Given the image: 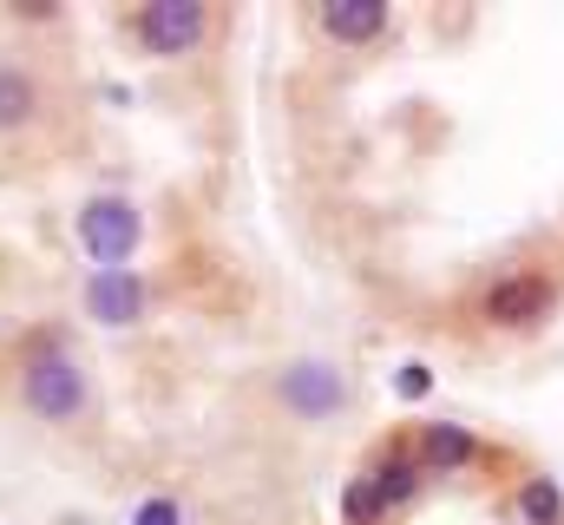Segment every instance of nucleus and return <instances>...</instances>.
<instances>
[{
  "mask_svg": "<svg viewBox=\"0 0 564 525\" xmlns=\"http://www.w3.org/2000/svg\"><path fill=\"white\" fill-rule=\"evenodd\" d=\"M13 394H20V407H26L33 420H46V427L93 420V368H86L79 342H73L59 322L33 329V335L20 342V355H13Z\"/></svg>",
  "mask_w": 564,
  "mask_h": 525,
  "instance_id": "1",
  "label": "nucleus"
},
{
  "mask_svg": "<svg viewBox=\"0 0 564 525\" xmlns=\"http://www.w3.org/2000/svg\"><path fill=\"white\" fill-rule=\"evenodd\" d=\"M119 33L144 60H191V53L210 46L217 7H204V0H144L132 13H119Z\"/></svg>",
  "mask_w": 564,
  "mask_h": 525,
  "instance_id": "2",
  "label": "nucleus"
},
{
  "mask_svg": "<svg viewBox=\"0 0 564 525\" xmlns=\"http://www.w3.org/2000/svg\"><path fill=\"white\" fill-rule=\"evenodd\" d=\"M552 309H558V282H552L545 269H512V276L486 282V296H479V322L499 329V335H525V329H539Z\"/></svg>",
  "mask_w": 564,
  "mask_h": 525,
  "instance_id": "3",
  "label": "nucleus"
},
{
  "mask_svg": "<svg viewBox=\"0 0 564 525\" xmlns=\"http://www.w3.org/2000/svg\"><path fill=\"white\" fill-rule=\"evenodd\" d=\"M139 204L132 197H93L79 211V250L99 262V269H132V250H139Z\"/></svg>",
  "mask_w": 564,
  "mask_h": 525,
  "instance_id": "4",
  "label": "nucleus"
},
{
  "mask_svg": "<svg viewBox=\"0 0 564 525\" xmlns=\"http://www.w3.org/2000/svg\"><path fill=\"white\" fill-rule=\"evenodd\" d=\"M53 119V79L33 60L0 53V138H33Z\"/></svg>",
  "mask_w": 564,
  "mask_h": 525,
  "instance_id": "5",
  "label": "nucleus"
},
{
  "mask_svg": "<svg viewBox=\"0 0 564 525\" xmlns=\"http://www.w3.org/2000/svg\"><path fill=\"white\" fill-rule=\"evenodd\" d=\"M408 440H414L421 473H479V467L492 460V447H486L473 427H459V420H421Z\"/></svg>",
  "mask_w": 564,
  "mask_h": 525,
  "instance_id": "6",
  "label": "nucleus"
},
{
  "mask_svg": "<svg viewBox=\"0 0 564 525\" xmlns=\"http://www.w3.org/2000/svg\"><path fill=\"white\" fill-rule=\"evenodd\" d=\"M361 480H368V493L388 506V519H394V513H408V506L421 500V486H426L421 460H414V440H408V433H394L388 447H375V460L361 467Z\"/></svg>",
  "mask_w": 564,
  "mask_h": 525,
  "instance_id": "7",
  "label": "nucleus"
},
{
  "mask_svg": "<svg viewBox=\"0 0 564 525\" xmlns=\"http://www.w3.org/2000/svg\"><path fill=\"white\" fill-rule=\"evenodd\" d=\"M86 315L106 322V329L144 322V315H151V282H144L139 269H93V282H86Z\"/></svg>",
  "mask_w": 564,
  "mask_h": 525,
  "instance_id": "8",
  "label": "nucleus"
},
{
  "mask_svg": "<svg viewBox=\"0 0 564 525\" xmlns=\"http://www.w3.org/2000/svg\"><path fill=\"white\" fill-rule=\"evenodd\" d=\"M315 33L335 40V46H375V40L394 33V7L388 0H322Z\"/></svg>",
  "mask_w": 564,
  "mask_h": 525,
  "instance_id": "9",
  "label": "nucleus"
},
{
  "mask_svg": "<svg viewBox=\"0 0 564 525\" xmlns=\"http://www.w3.org/2000/svg\"><path fill=\"white\" fill-rule=\"evenodd\" d=\"M276 394H282V407H289V414H302V420H322L328 407H341V400H348V382H341L328 362H295V368L282 375Z\"/></svg>",
  "mask_w": 564,
  "mask_h": 525,
  "instance_id": "10",
  "label": "nucleus"
},
{
  "mask_svg": "<svg viewBox=\"0 0 564 525\" xmlns=\"http://www.w3.org/2000/svg\"><path fill=\"white\" fill-rule=\"evenodd\" d=\"M519 519L525 525H564V493L545 473H532V480L519 486Z\"/></svg>",
  "mask_w": 564,
  "mask_h": 525,
  "instance_id": "11",
  "label": "nucleus"
},
{
  "mask_svg": "<svg viewBox=\"0 0 564 525\" xmlns=\"http://www.w3.org/2000/svg\"><path fill=\"white\" fill-rule=\"evenodd\" d=\"M341 525H388V506L368 493V480H361V473L341 486Z\"/></svg>",
  "mask_w": 564,
  "mask_h": 525,
  "instance_id": "12",
  "label": "nucleus"
},
{
  "mask_svg": "<svg viewBox=\"0 0 564 525\" xmlns=\"http://www.w3.org/2000/svg\"><path fill=\"white\" fill-rule=\"evenodd\" d=\"M132 525H184V506L177 500H144L139 513H132Z\"/></svg>",
  "mask_w": 564,
  "mask_h": 525,
  "instance_id": "13",
  "label": "nucleus"
},
{
  "mask_svg": "<svg viewBox=\"0 0 564 525\" xmlns=\"http://www.w3.org/2000/svg\"><path fill=\"white\" fill-rule=\"evenodd\" d=\"M401 394H426V375H421V362H408V375H401Z\"/></svg>",
  "mask_w": 564,
  "mask_h": 525,
  "instance_id": "14",
  "label": "nucleus"
}]
</instances>
